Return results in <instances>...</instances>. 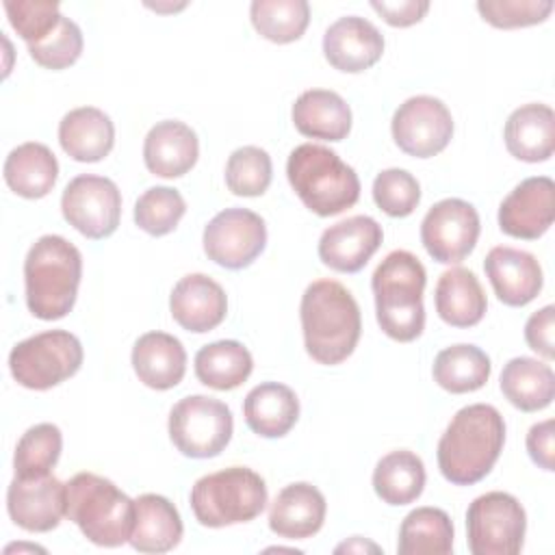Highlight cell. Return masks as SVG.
I'll return each instance as SVG.
<instances>
[{
    "label": "cell",
    "instance_id": "obj_41",
    "mask_svg": "<svg viewBox=\"0 0 555 555\" xmlns=\"http://www.w3.org/2000/svg\"><path fill=\"white\" fill-rule=\"evenodd\" d=\"M4 11L26 46L43 41L63 17L59 2L50 0H4Z\"/></svg>",
    "mask_w": 555,
    "mask_h": 555
},
{
    "label": "cell",
    "instance_id": "obj_10",
    "mask_svg": "<svg viewBox=\"0 0 555 555\" xmlns=\"http://www.w3.org/2000/svg\"><path fill=\"white\" fill-rule=\"evenodd\" d=\"M525 531V507L507 492H486L466 509V535L473 555H516L522 548Z\"/></svg>",
    "mask_w": 555,
    "mask_h": 555
},
{
    "label": "cell",
    "instance_id": "obj_36",
    "mask_svg": "<svg viewBox=\"0 0 555 555\" xmlns=\"http://www.w3.org/2000/svg\"><path fill=\"white\" fill-rule=\"evenodd\" d=\"M249 17L264 39L273 43H291L306 33L310 4L306 0H254Z\"/></svg>",
    "mask_w": 555,
    "mask_h": 555
},
{
    "label": "cell",
    "instance_id": "obj_30",
    "mask_svg": "<svg viewBox=\"0 0 555 555\" xmlns=\"http://www.w3.org/2000/svg\"><path fill=\"white\" fill-rule=\"evenodd\" d=\"M7 186L26 199L46 197L59 178V160L43 143L28 141L13 147L2 167Z\"/></svg>",
    "mask_w": 555,
    "mask_h": 555
},
{
    "label": "cell",
    "instance_id": "obj_47",
    "mask_svg": "<svg viewBox=\"0 0 555 555\" xmlns=\"http://www.w3.org/2000/svg\"><path fill=\"white\" fill-rule=\"evenodd\" d=\"M373 551V553H379V546L377 544H373V542H366L364 538H360V535H353L349 542H343V544H338L336 546V553H340V551H347V553H351V551H358V553H362V551Z\"/></svg>",
    "mask_w": 555,
    "mask_h": 555
},
{
    "label": "cell",
    "instance_id": "obj_38",
    "mask_svg": "<svg viewBox=\"0 0 555 555\" xmlns=\"http://www.w3.org/2000/svg\"><path fill=\"white\" fill-rule=\"evenodd\" d=\"M186 212L182 193L173 186H150L134 204V223L150 236H165L176 230Z\"/></svg>",
    "mask_w": 555,
    "mask_h": 555
},
{
    "label": "cell",
    "instance_id": "obj_46",
    "mask_svg": "<svg viewBox=\"0 0 555 555\" xmlns=\"http://www.w3.org/2000/svg\"><path fill=\"white\" fill-rule=\"evenodd\" d=\"M527 453L533 460V464H538L544 470H553L555 462H553V418H546L542 423L531 425L529 434H527Z\"/></svg>",
    "mask_w": 555,
    "mask_h": 555
},
{
    "label": "cell",
    "instance_id": "obj_1",
    "mask_svg": "<svg viewBox=\"0 0 555 555\" xmlns=\"http://www.w3.org/2000/svg\"><path fill=\"white\" fill-rule=\"evenodd\" d=\"M505 444V421L494 405L470 403L453 414L438 440V468L455 486L481 481Z\"/></svg>",
    "mask_w": 555,
    "mask_h": 555
},
{
    "label": "cell",
    "instance_id": "obj_26",
    "mask_svg": "<svg viewBox=\"0 0 555 555\" xmlns=\"http://www.w3.org/2000/svg\"><path fill=\"white\" fill-rule=\"evenodd\" d=\"M243 416L254 434L262 438H282L299 418V399L286 384L262 382L247 392Z\"/></svg>",
    "mask_w": 555,
    "mask_h": 555
},
{
    "label": "cell",
    "instance_id": "obj_2",
    "mask_svg": "<svg viewBox=\"0 0 555 555\" xmlns=\"http://www.w3.org/2000/svg\"><path fill=\"white\" fill-rule=\"evenodd\" d=\"M299 319L304 347L319 364H340L360 340V306L336 280H314L308 284L301 295Z\"/></svg>",
    "mask_w": 555,
    "mask_h": 555
},
{
    "label": "cell",
    "instance_id": "obj_25",
    "mask_svg": "<svg viewBox=\"0 0 555 555\" xmlns=\"http://www.w3.org/2000/svg\"><path fill=\"white\" fill-rule=\"evenodd\" d=\"M59 143L63 152L78 163H98L115 145V126L111 117L95 106H78L59 121Z\"/></svg>",
    "mask_w": 555,
    "mask_h": 555
},
{
    "label": "cell",
    "instance_id": "obj_16",
    "mask_svg": "<svg viewBox=\"0 0 555 555\" xmlns=\"http://www.w3.org/2000/svg\"><path fill=\"white\" fill-rule=\"evenodd\" d=\"M555 219V184L548 176L525 178L499 206V228L507 236L540 238Z\"/></svg>",
    "mask_w": 555,
    "mask_h": 555
},
{
    "label": "cell",
    "instance_id": "obj_44",
    "mask_svg": "<svg viewBox=\"0 0 555 555\" xmlns=\"http://www.w3.org/2000/svg\"><path fill=\"white\" fill-rule=\"evenodd\" d=\"M553 327H555V308L544 306L535 310L525 323V340L529 349L540 353L546 360L555 358V343H553Z\"/></svg>",
    "mask_w": 555,
    "mask_h": 555
},
{
    "label": "cell",
    "instance_id": "obj_6",
    "mask_svg": "<svg viewBox=\"0 0 555 555\" xmlns=\"http://www.w3.org/2000/svg\"><path fill=\"white\" fill-rule=\"evenodd\" d=\"M134 514V501L102 475L78 473L67 481V518L98 546L130 542Z\"/></svg>",
    "mask_w": 555,
    "mask_h": 555
},
{
    "label": "cell",
    "instance_id": "obj_18",
    "mask_svg": "<svg viewBox=\"0 0 555 555\" xmlns=\"http://www.w3.org/2000/svg\"><path fill=\"white\" fill-rule=\"evenodd\" d=\"M327 63L345 74H360L373 67L384 54V35L360 15L338 17L323 35Z\"/></svg>",
    "mask_w": 555,
    "mask_h": 555
},
{
    "label": "cell",
    "instance_id": "obj_48",
    "mask_svg": "<svg viewBox=\"0 0 555 555\" xmlns=\"http://www.w3.org/2000/svg\"><path fill=\"white\" fill-rule=\"evenodd\" d=\"M147 7H152V9H156V11H176V9H184L186 4L180 2V4H163V7H158V4H147Z\"/></svg>",
    "mask_w": 555,
    "mask_h": 555
},
{
    "label": "cell",
    "instance_id": "obj_35",
    "mask_svg": "<svg viewBox=\"0 0 555 555\" xmlns=\"http://www.w3.org/2000/svg\"><path fill=\"white\" fill-rule=\"evenodd\" d=\"M492 364L483 349L477 345H451L442 349L434 360V382L453 395L475 392L490 377Z\"/></svg>",
    "mask_w": 555,
    "mask_h": 555
},
{
    "label": "cell",
    "instance_id": "obj_42",
    "mask_svg": "<svg viewBox=\"0 0 555 555\" xmlns=\"http://www.w3.org/2000/svg\"><path fill=\"white\" fill-rule=\"evenodd\" d=\"M82 33L69 17H61L59 26L39 43L28 46L33 61L46 69H65L82 54Z\"/></svg>",
    "mask_w": 555,
    "mask_h": 555
},
{
    "label": "cell",
    "instance_id": "obj_19",
    "mask_svg": "<svg viewBox=\"0 0 555 555\" xmlns=\"http://www.w3.org/2000/svg\"><path fill=\"white\" fill-rule=\"evenodd\" d=\"M173 321L193 334H204L221 325L228 312V297L219 282L206 273H189L176 282L169 295Z\"/></svg>",
    "mask_w": 555,
    "mask_h": 555
},
{
    "label": "cell",
    "instance_id": "obj_43",
    "mask_svg": "<svg viewBox=\"0 0 555 555\" xmlns=\"http://www.w3.org/2000/svg\"><path fill=\"white\" fill-rule=\"evenodd\" d=\"M479 15L494 28H522L542 24L551 11V0H479Z\"/></svg>",
    "mask_w": 555,
    "mask_h": 555
},
{
    "label": "cell",
    "instance_id": "obj_40",
    "mask_svg": "<svg viewBox=\"0 0 555 555\" xmlns=\"http://www.w3.org/2000/svg\"><path fill=\"white\" fill-rule=\"evenodd\" d=\"M373 199L388 217H408L421 202V184L410 171L390 167L375 176Z\"/></svg>",
    "mask_w": 555,
    "mask_h": 555
},
{
    "label": "cell",
    "instance_id": "obj_34",
    "mask_svg": "<svg viewBox=\"0 0 555 555\" xmlns=\"http://www.w3.org/2000/svg\"><path fill=\"white\" fill-rule=\"evenodd\" d=\"M453 522L440 507H416L399 527V555H449L453 551Z\"/></svg>",
    "mask_w": 555,
    "mask_h": 555
},
{
    "label": "cell",
    "instance_id": "obj_9",
    "mask_svg": "<svg viewBox=\"0 0 555 555\" xmlns=\"http://www.w3.org/2000/svg\"><path fill=\"white\" fill-rule=\"evenodd\" d=\"M167 427L173 447L182 455L206 460L228 447L234 418L223 401L206 395H189L171 408Z\"/></svg>",
    "mask_w": 555,
    "mask_h": 555
},
{
    "label": "cell",
    "instance_id": "obj_14",
    "mask_svg": "<svg viewBox=\"0 0 555 555\" xmlns=\"http://www.w3.org/2000/svg\"><path fill=\"white\" fill-rule=\"evenodd\" d=\"M390 132L401 152L416 158L440 154L453 137V117L434 95H412L392 115Z\"/></svg>",
    "mask_w": 555,
    "mask_h": 555
},
{
    "label": "cell",
    "instance_id": "obj_23",
    "mask_svg": "<svg viewBox=\"0 0 555 555\" xmlns=\"http://www.w3.org/2000/svg\"><path fill=\"white\" fill-rule=\"evenodd\" d=\"M132 369L147 388L169 390L186 373L184 345L167 332H145L132 347Z\"/></svg>",
    "mask_w": 555,
    "mask_h": 555
},
{
    "label": "cell",
    "instance_id": "obj_39",
    "mask_svg": "<svg viewBox=\"0 0 555 555\" xmlns=\"http://www.w3.org/2000/svg\"><path fill=\"white\" fill-rule=\"evenodd\" d=\"M273 178V165L267 150L258 145H243L228 156L225 184L234 195L258 197Z\"/></svg>",
    "mask_w": 555,
    "mask_h": 555
},
{
    "label": "cell",
    "instance_id": "obj_13",
    "mask_svg": "<svg viewBox=\"0 0 555 555\" xmlns=\"http://www.w3.org/2000/svg\"><path fill=\"white\" fill-rule=\"evenodd\" d=\"M206 256L225 269L249 267L267 245L264 219L249 208H225L204 228Z\"/></svg>",
    "mask_w": 555,
    "mask_h": 555
},
{
    "label": "cell",
    "instance_id": "obj_7",
    "mask_svg": "<svg viewBox=\"0 0 555 555\" xmlns=\"http://www.w3.org/2000/svg\"><path fill=\"white\" fill-rule=\"evenodd\" d=\"M195 520L219 529L249 522L267 505L264 479L247 466H230L199 477L189 494Z\"/></svg>",
    "mask_w": 555,
    "mask_h": 555
},
{
    "label": "cell",
    "instance_id": "obj_24",
    "mask_svg": "<svg viewBox=\"0 0 555 555\" xmlns=\"http://www.w3.org/2000/svg\"><path fill=\"white\" fill-rule=\"evenodd\" d=\"M503 141L507 152L525 163H544L555 150V113L548 104H522L509 113Z\"/></svg>",
    "mask_w": 555,
    "mask_h": 555
},
{
    "label": "cell",
    "instance_id": "obj_45",
    "mask_svg": "<svg viewBox=\"0 0 555 555\" xmlns=\"http://www.w3.org/2000/svg\"><path fill=\"white\" fill-rule=\"evenodd\" d=\"M371 7H373V11H377L382 15V20L386 24L397 26V28H405V26L421 22L425 17V13L429 11L427 0H399V2L373 0Z\"/></svg>",
    "mask_w": 555,
    "mask_h": 555
},
{
    "label": "cell",
    "instance_id": "obj_15",
    "mask_svg": "<svg viewBox=\"0 0 555 555\" xmlns=\"http://www.w3.org/2000/svg\"><path fill=\"white\" fill-rule=\"evenodd\" d=\"M11 520L30 533H46L67 516V483L52 473L43 477H13L7 490Z\"/></svg>",
    "mask_w": 555,
    "mask_h": 555
},
{
    "label": "cell",
    "instance_id": "obj_32",
    "mask_svg": "<svg viewBox=\"0 0 555 555\" xmlns=\"http://www.w3.org/2000/svg\"><path fill=\"white\" fill-rule=\"evenodd\" d=\"M425 477L423 460L408 449H397L375 464L373 490L388 505H408L423 494Z\"/></svg>",
    "mask_w": 555,
    "mask_h": 555
},
{
    "label": "cell",
    "instance_id": "obj_20",
    "mask_svg": "<svg viewBox=\"0 0 555 555\" xmlns=\"http://www.w3.org/2000/svg\"><path fill=\"white\" fill-rule=\"evenodd\" d=\"M483 269L494 295L505 306H527L542 291V267L538 258L525 249L496 245L488 251Z\"/></svg>",
    "mask_w": 555,
    "mask_h": 555
},
{
    "label": "cell",
    "instance_id": "obj_17",
    "mask_svg": "<svg viewBox=\"0 0 555 555\" xmlns=\"http://www.w3.org/2000/svg\"><path fill=\"white\" fill-rule=\"evenodd\" d=\"M384 241L382 225L369 215L347 217L327 230L319 238V258L325 267L338 273H358Z\"/></svg>",
    "mask_w": 555,
    "mask_h": 555
},
{
    "label": "cell",
    "instance_id": "obj_3",
    "mask_svg": "<svg viewBox=\"0 0 555 555\" xmlns=\"http://www.w3.org/2000/svg\"><path fill=\"white\" fill-rule=\"evenodd\" d=\"M82 256L59 234L39 236L24 260L26 306L41 321L63 319L76 304Z\"/></svg>",
    "mask_w": 555,
    "mask_h": 555
},
{
    "label": "cell",
    "instance_id": "obj_29",
    "mask_svg": "<svg viewBox=\"0 0 555 555\" xmlns=\"http://www.w3.org/2000/svg\"><path fill=\"white\" fill-rule=\"evenodd\" d=\"M436 312L451 327L477 325L488 308L486 293L477 275L466 267L447 269L434 291Z\"/></svg>",
    "mask_w": 555,
    "mask_h": 555
},
{
    "label": "cell",
    "instance_id": "obj_21",
    "mask_svg": "<svg viewBox=\"0 0 555 555\" xmlns=\"http://www.w3.org/2000/svg\"><path fill=\"white\" fill-rule=\"evenodd\" d=\"M325 514L323 492L308 481H295L275 494L269 509V529L284 540H306L321 531Z\"/></svg>",
    "mask_w": 555,
    "mask_h": 555
},
{
    "label": "cell",
    "instance_id": "obj_12",
    "mask_svg": "<svg viewBox=\"0 0 555 555\" xmlns=\"http://www.w3.org/2000/svg\"><path fill=\"white\" fill-rule=\"evenodd\" d=\"M479 232L477 208L460 197L436 202L421 221V243L442 264L462 262L475 249Z\"/></svg>",
    "mask_w": 555,
    "mask_h": 555
},
{
    "label": "cell",
    "instance_id": "obj_37",
    "mask_svg": "<svg viewBox=\"0 0 555 555\" xmlns=\"http://www.w3.org/2000/svg\"><path fill=\"white\" fill-rule=\"evenodd\" d=\"M63 449V434L54 423H37L17 440L13 453L15 477H43L56 466Z\"/></svg>",
    "mask_w": 555,
    "mask_h": 555
},
{
    "label": "cell",
    "instance_id": "obj_4",
    "mask_svg": "<svg viewBox=\"0 0 555 555\" xmlns=\"http://www.w3.org/2000/svg\"><path fill=\"white\" fill-rule=\"evenodd\" d=\"M427 273L423 262L405 249L390 251L373 271L371 288L375 314L382 332L399 343H410L425 327V291Z\"/></svg>",
    "mask_w": 555,
    "mask_h": 555
},
{
    "label": "cell",
    "instance_id": "obj_11",
    "mask_svg": "<svg viewBox=\"0 0 555 555\" xmlns=\"http://www.w3.org/2000/svg\"><path fill=\"white\" fill-rule=\"evenodd\" d=\"M61 212L82 236L100 241L111 236L119 225L121 193L111 178L80 173L63 189Z\"/></svg>",
    "mask_w": 555,
    "mask_h": 555
},
{
    "label": "cell",
    "instance_id": "obj_33",
    "mask_svg": "<svg viewBox=\"0 0 555 555\" xmlns=\"http://www.w3.org/2000/svg\"><path fill=\"white\" fill-rule=\"evenodd\" d=\"M195 377L215 390L238 388L254 369L249 349L238 340H215L195 353Z\"/></svg>",
    "mask_w": 555,
    "mask_h": 555
},
{
    "label": "cell",
    "instance_id": "obj_31",
    "mask_svg": "<svg viewBox=\"0 0 555 555\" xmlns=\"http://www.w3.org/2000/svg\"><path fill=\"white\" fill-rule=\"evenodd\" d=\"M503 397L522 412H538L551 405L555 397V373L548 364L518 356L512 358L499 377Z\"/></svg>",
    "mask_w": 555,
    "mask_h": 555
},
{
    "label": "cell",
    "instance_id": "obj_8",
    "mask_svg": "<svg viewBox=\"0 0 555 555\" xmlns=\"http://www.w3.org/2000/svg\"><path fill=\"white\" fill-rule=\"evenodd\" d=\"M85 351L67 330H48L20 340L9 353L13 379L28 390H50L74 377Z\"/></svg>",
    "mask_w": 555,
    "mask_h": 555
},
{
    "label": "cell",
    "instance_id": "obj_5",
    "mask_svg": "<svg viewBox=\"0 0 555 555\" xmlns=\"http://www.w3.org/2000/svg\"><path fill=\"white\" fill-rule=\"evenodd\" d=\"M295 195L319 217H334L360 197V178L334 150L319 143L297 145L286 160Z\"/></svg>",
    "mask_w": 555,
    "mask_h": 555
},
{
    "label": "cell",
    "instance_id": "obj_27",
    "mask_svg": "<svg viewBox=\"0 0 555 555\" xmlns=\"http://www.w3.org/2000/svg\"><path fill=\"white\" fill-rule=\"evenodd\" d=\"M295 128L310 139L343 141L351 130V108L332 89L304 91L291 111Z\"/></svg>",
    "mask_w": 555,
    "mask_h": 555
},
{
    "label": "cell",
    "instance_id": "obj_22",
    "mask_svg": "<svg viewBox=\"0 0 555 555\" xmlns=\"http://www.w3.org/2000/svg\"><path fill=\"white\" fill-rule=\"evenodd\" d=\"M199 156V141L191 126L178 119H163L150 128L143 141V163L158 178H180L193 169Z\"/></svg>",
    "mask_w": 555,
    "mask_h": 555
},
{
    "label": "cell",
    "instance_id": "obj_28",
    "mask_svg": "<svg viewBox=\"0 0 555 555\" xmlns=\"http://www.w3.org/2000/svg\"><path fill=\"white\" fill-rule=\"evenodd\" d=\"M134 529L130 544L139 553H167L182 540L184 527L176 505L163 494H141L134 499Z\"/></svg>",
    "mask_w": 555,
    "mask_h": 555
}]
</instances>
